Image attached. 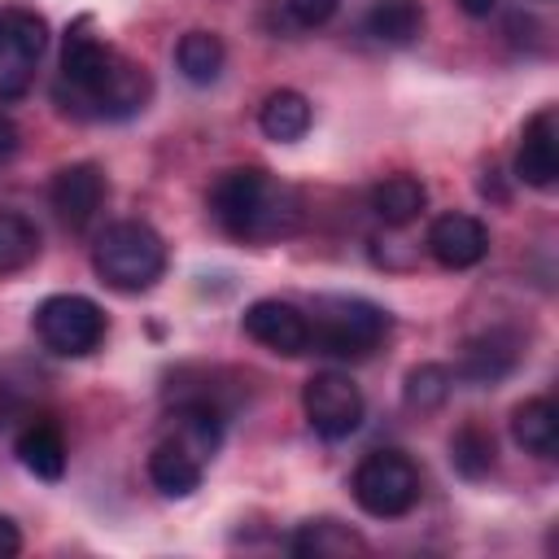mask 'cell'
<instances>
[{
	"label": "cell",
	"instance_id": "30",
	"mask_svg": "<svg viewBox=\"0 0 559 559\" xmlns=\"http://www.w3.org/2000/svg\"><path fill=\"white\" fill-rule=\"evenodd\" d=\"M493 4H498V0H459V9H463L467 17H489Z\"/></svg>",
	"mask_w": 559,
	"mask_h": 559
},
{
	"label": "cell",
	"instance_id": "9",
	"mask_svg": "<svg viewBox=\"0 0 559 559\" xmlns=\"http://www.w3.org/2000/svg\"><path fill=\"white\" fill-rule=\"evenodd\" d=\"M105 197H109V179H105V170L96 162H70L48 183V205H52V214H57V223L66 231L92 227V218L100 214Z\"/></svg>",
	"mask_w": 559,
	"mask_h": 559
},
{
	"label": "cell",
	"instance_id": "3",
	"mask_svg": "<svg viewBox=\"0 0 559 559\" xmlns=\"http://www.w3.org/2000/svg\"><path fill=\"white\" fill-rule=\"evenodd\" d=\"M306 319H310V349L328 358H367L384 345L393 328V314L384 306L367 297H349V293L314 297Z\"/></svg>",
	"mask_w": 559,
	"mask_h": 559
},
{
	"label": "cell",
	"instance_id": "23",
	"mask_svg": "<svg viewBox=\"0 0 559 559\" xmlns=\"http://www.w3.org/2000/svg\"><path fill=\"white\" fill-rule=\"evenodd\" d=\"M493 463H498V441H493V432H489L485 424H476V419L459 424L454 437H450V467H454L463 480H485V476L493 472Z\"/></svg>",
	"mask_w": 559,
	"mask_h": 559
},
{
	"label": "cell",
	"instance_id": "15",
	"mask_svg": "<svg viewBox=\"0 0 559 559\" xmlns=\"http://www.w3.org/2000/svg\"><path fill=\"white\" fill-rule=\"evenodd\" d=\"M367 550L371 546L362 533H354L349 524L328 520V515L297 524L288 537V555H297V559H349V555H367Z\"/></svg>",
	"mask_w": 559,
	"mask_h": 559
},
{
	"label": "cell",
	"instance_id": "25",
	"mask_svg": "<svg viewBox=\"0 0 559 559\" xmlns=\"http://www.w3.org/2000/svg\"><path fill=\"white\" fill-rule=\"evenodd\" d=\"M450 384H454V371L445 362H419L406 371V384H402V402L419 415L437 411L445 397H450Z\"/></svg>",
	"mask_w": 559,
	"mask_h": 559
},
{
	"label": "cell",
	"instance_id": "13",
	"mask_svg": "<svg viewBox=\"0 0 559 559\" xmlns=\"http://www.w3.org/2000/svg\"><path fill=\"white\" fill-rule=\"evenodd\" d=\"M515 367H520V341H515L511 332L493 328V332H480V336H472V341L463 345L454 376H459L463 384L485 389V384L507 380Z\"/></svg>",
	"mask_w": 559,
	"mask_h": 559
},
{
	"label": "cell",
	"instance_id": "17",
	"mask_svg": "<svg viewBox=\"0 0 559 559\" xmlns=\"http://www.w3.org/2000/svg\"><path fill=\"white\" fill-rule=\"evenodd\" d=\"M201 476H205V463L192 450H183L179 441L166 437V441L153 445V454H148V480H153V489L162 498H188V493H197L201 489Z\"/></svg>",
	"mask_w": 559,
	"mask_h": 559
},
{
	"label": "cell",
	"instance_id": "2",
	"mask_svg": "<svg viewBox=\"0 0 559 559\" xmlns=\"http://www.w3.org/2000/svg\"><path fill=\"white\" fill-rule=\"evenodd\" d=\"M210 214L231 240L275 245L301 227V192L266 166H236L214 179Z\"/></svg>",
	"mask_w": 559,
	"mask_h": 559
},
{
	"label": "cell",
	"instance_id": "4",
	"mask_svg": "<svg viewBox=\"0 0 559 559\" xmlns=\"http://www.w3.org/2000/svg\"><path fill=\"white\" fill-rule=\"evenodd\" d=\"M92 271L114 293H148L166 275V240L140 218L109 223L92 245Z\"/></svg>",
	"mask_w": 559,
	"mask_h": 559
},
{
	"label": "cell",
	"instance_id": "28",
	"mask_svg": "<svg viewBox=\"0 0 559 559\" xmlns=\"http://www.w3.org/2000/svg\"><path fill=\"white\" fill-rule=\"evenodd\" d=\"M17 144H22V131H17V122H13V118L0 109V166H4V162L17 153Z\"/></svg>",
	"mask_w": 559,
	"mask_h": 559
},
{
	"label": "cell",
	"instance_id": "21",
	"mask_svg": "<svg viewBox=\"0 0 559 559\" xmlns=\"http://www.w3.org/2000/svg\"><path fill=\"white\" fill-rule=\"evenodd\" d=\"M428 205V188L415 179V175H389L371 188V210L384 227H406L424 214Z\"/></svg>",
	"mask_w": 559,
	"mask_h": 559
},
{
	"label": "cell",
	"instance_id": "24",
	"mask_svg": "<svg viewBox=\"0 0 559 559\" xmlns=\"http://www.w3.org/2000/svg\"><path fill=\"white\" fill-rule=\"evenodd\" d=\"M35 258H39V227L17 210H0V275L26 271Z\"/></svg>",
	"mask_w": 559,
	"mask_h": 559
},
{
	"label": "cell",
	"instance_id": "18",
	"mask_svg": "<svg viewBox=\"0 0 559 559\" xmlns=\"http://www.w3.org/2000/svg\"><path fill=\"white\" fill-rule=\"evenodd\" d=\"M511 437L520 450L537 454V459H555L559 450V411L550 397H528L511 411Z\"/></svg>",
	"mask_w": 559,
	"mask_h": 559
},
{
	"label": "cell",
	"instance_id": "27",
	"mask_svg": "<svg viewBox=\"0 0 559 559\" xmlns=\"http://www.w3.org/2000/svg\"><path fill=\"white\" fill-rule=\"evenodd\" d=\"M26 411V380H17L9 367H0V428H9Z\"/></svg>",
	"mask_w": 559,
	"mask_h": 559
},
{
	"label": "cell",
	"instance_id": "12",
	"mask_svg": "<svg viewBox=\"0 0 559 559\" xmlns=\"http://www.w3.org/2000/svg\"><path fill=\"white\" fill-rule=\"evenodd\" d=\"M559 131H555V109L542 105L524 131H520V148H515V179L528 183V188H555L559 179Z\"/></svg>",
	"mask_w": 559,
	"mask_h": 559
},
{
	"label": "cell",
	"instance_id": "20",
	"mask_svg": "<svg viewBox=\"0 0 559 559\" xmlns=\"http://www.w3.org/2000/svg\"><path fill=\"white\" fill-rule=\"evenodd\" d=\"M310 100L297 92V87H275L266 100H262V109H258V127H262V135L266 140H275V144H297L306 131H310Z\"/></svg>",
	"mask_w": 559,
	"mask_h": 559
},
{
	"label": "cell",
	"instance_id": "7",
	"mask_svg": "<svg viewBox=\"0 0 559 559\" xmlns=\"http://www.w3.org/2000/svg\"><path fill=\"white\" fill-rule=\"evenodd\" d=\"M44 48H48L44 13L26 4H0V105L22 100L31 92Z\"/></svg>",
	"mask_w": 559,
	"mask_h": 559
},
{
	"label": "cell",
	"instance_id": "5",
	"mask_svg": "<svg viewBox=\"0 0 559 559\" xmlns=\"http://www.w3.org/2000/svg\"><path fill=\"white\" fill-rule=\"evenodd\" d=\"M349 493L358 502V511H367L371 520H402L419 507L424 480L411 454L402 450H371L354 476H349Z\"/></svg>",
	"mask_w": 559,
	"mask_h": 559
},
{
	"label": "cell",
	"instance_id": "10",
	"mask_svg": "<svg viewBox=\"0 0 559 559\" xmlns=\"http://www.w3.org/2000/svg\"><path fill=\"white\" fill-rule=\"evenodd\" d=\"M240 328H245L249 341H258L271 354H284V358H297V354L310 349V319H306V310L293 306V301H280V297H258L253 306H245Z\"/></svg>",
	"mask_w": 559,
	"mask_h": 559
},
{
	"label": "cell",
	"instance_id": "22",
	"mask_svg": "<svg viewBox=\"0 0 559 559\" xmlns=\"http://www.w3.org/2000/svg\"><path fill=\"white\" fill-rule=\"evenodd\" d=\"M175 66H179V74L188 83L210 87L223 74V66H227V48H223V39L214 31H188L175 44Z\"/></svg>",
	"mask_w": 559,
	"mask_h": 559
},
{
	"label": "cell",
	"instance_id": "26",
	"mask_svg": "<svg viewBox=\"0 0 559 559\" xmlns=\"http://www.w3.org/2000/svg\"><path fill=\"white\" fill-rule=\"evenodd\" d=\"M280 9H284V22H288V26H297V31H319V26H328V22L336 17L341 0H280Z\"/></svg>",
	"mask_w": 559,
	"mask_h": 559
},
{
	"label": "cell",
	"instance_id": "19",
	"mask_svg": "<svg viewBox=\"0 0 559 559\" xmlns=\"http://www.w3.org/2000/svg\"><path fill=\"white\" fill-rule=\"evenodd\" d=\"M362 31L384 48H406L424 35V9L419 0H376L362 17Z\"/></svg>",
	"mask_w": 559,
	"mask_h": 559
},
{
	"label": "cell",
	"instance_id": "6",
	"mask_svg": "<svg viewBox=\"0 0 559 559\" xmlns=\"http://www.w3.org/2000/svg\"><path fill=\"white\" fill-rule=\"evenodd\" d=\"M31 328L39 336V345L57 358H87L105 345V332H109V319L105 310L83 297V293H52L35 306L31 314Z\"/></svg>",
	"mask_w": 559,
	"mask_h": 559
},
{
	"label": "cell",
	"instance_id": "1",
	"mask_svg": "<svg viewBox=\"0 0 559 559\" xmlns=\"http://www.w3.org/2000/svg\"><path fill=\"white\" fill-rule=\"evenodd\" d=\"M153 96V79L140 61L118 52L92 31V17L70 22L61 39V74L52 100L61 114L92 118V122H122L135 118Z\"/></svg>",
	"mask_w": 559,
	"mask_h": 559
},
{
	"label": "cell",
	"instance_id": "11",
	"mask_svg": "<svg viewBox=\"0 0 559 559\" xmlns=\"http://www.w3.org/2000/svg\"><path fill=\"white\" fill-rule=\"evenodd\" d=\"M428 253L437 266L445 271H467L476 262H485L489 253V227L476 218V214H463V210H450V214H437L428 236H424Z\"/></svg>",
	"mask_w": 559,
	"mask_h": 559
},
{
	"label": "cell",
	"instance_id": "8",
	"mask_svg": "<svg viewBox=\"0 0 559 559\" xmlns=\"http://www.w3.org/2000/svg\"><path fill=\"white\" fill-rule=\"evenodd\" d=\"M301 411H306V424L323 441H345L362 428L367 402H362V389L345 371H314L301 384Z\"/></svg>",
	"mask_w": 559,
	"mask_h": 559
},
{
	"label": "cell",
	"instance_id": "16",
	"mask_svg": "<svg viewBox=\"0 0 559 559\" xmlns=\"http://www.w3.org/2000/svg\"><path fill=\"white\" fill-rule=\"evenodd\" d=\"M13 454H17V463H22L35 480H61V476H66V459H70L61 428L48 424V419H31V424L17 432Z\"/></svg>",
	"mask_w": 559,
	"mask_h": 559
},
{
	"label": "cell",
	"instance_id": "14",
	"mask_svg": "<svg viewBox=\"0 0 559 559\" xmlns=\"http://www.w3.org/2000/svg\"><path fill=\"white\" fill-rule=\"evenodd\" d=\"M223 406L210 397H183L170 411V441H179L183 450H192L201 463L214 459V450L223 445Z\"/></svg>",
	"mask_w": 559,
	"mask_h": 559
},
{
	"label": "cell",
	"instance_id": "29",
	"mask_svg": "<svg viewBox=\"0 0 559 559\" xmlns=\"http://www.w3.org/2000/svg\"><path fill=\"white\" fill-rule=\"evenodd\" d=\"M17 550H22V528L9 515H0V559H13Z\"/></svg>",
	"mask_w": 559,
	"mask_h": 559
}]
</instances>
